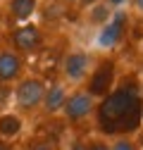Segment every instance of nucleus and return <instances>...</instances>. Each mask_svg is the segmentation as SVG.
<instances>
[{
	"label": "nucleus",
	"instance_id": "1",
	"mask_svg": "<svg viewBox=\"0 0 143 150\" xmlns=\"http://www.w3.org/2000/svg\"><path fill=\"white\" fill-rule=\"evenodd\" d=\"M143 124V81L136 74H124L115 88L96 103L93 126L100 138H124L141 134Z\"/></svg>",
	"mask_w": 143,
	"mask_h": 150
},
{
	"label": "nucleus",
	"instance_id": "2",
	"mask_svg": "<svg viewBox=\"0 0 143 150\" xmlns=\"http://www.w3.org/2000/svg\"><path fill=\"white\" fill-rule=\"evenodd\" d=\"M45 86H48V79L41 76V74H26L24 79H19L12 86L14 112H19L24 119L36 115V112L41 110V105H43Z\"/></svg>",
	"mask_w": 143,
	"mask_h": 150
},
{
	"label": "nucleus",
	"instance_id": "3",
	"mask_svg": "<svg viewBox=\"0 0 143 150\" xmlns=\"http://www.w3.org/2000/svg\"><path fill=\"white\" fill-rule=\"evenodd\" d=\"M117 79H119V62H117L115 55L107 52V55H100V57L96 60L91 74L86 76V81H84L81 88H84L91 98L100 100V98H105L107 93L115 88Z\"/></svg>",
	"mask_w": 143,
	"mask_h": 150
},
{
	"label": "nucleus",
	"instance_id": "4",
	"mask_svg": "<svg viewBox=\"0 0 143 150\" xmlns=\"http://www.w3.org/2000/svg\"><path fill=\"white\" fill-rule=\"evenodd\" d=\"M98 60V55H93L91 50L86 48H72V50H64V55L60 57V69H57V76L69 86H81L86 81V76L91 74L93 64Z\"/></svg>",
	"mask_w": 143,
	"mask_h": 150
},
{
	"label": "nucleus",
	"instance_id": "5",
	"mask_svg": "<svg viewBox=\"0 0 143 150\" xmlns=\"http://www.w3.org/2000/svg\"><path fill=\"white\" fill-rule=\"evenodd\" d=\"M7 48L14 50L22 57H31V55H38L45 48V33L36 22H26L19 26H12L7 31Z\"/></svg>",
	"mask_w": 143,
	"mask_h": 150
},
{
	"label": "nucleus",
	"instance_id": "6",
	"mask_svg": "<svg viewBox=\"0 0 143 150\" xmlns=\"http://www.w3.org/2000/svg\"><path fill=\"white\" fill-rule=\"evenodd\" d=\"M96 103H98L96 98H91L81 86H76V88H72V91L67 93V100H64V105H62V110H60V117H62L64 124H69V126L76 129V126H81L84 122L93 119Z\"/></svg>",
	"mask_w": 143,
	"mask_h": 150
},
{
	"label": "nucleus",
	"instance_id": "7",
	"mask_svg": "<svg viewBox=\"0 0 143 150\" xmlns=\"http://www.w3.org/2000/svg\"><path fill=\"white\" fill-rule=\"evenodd\" d=\"M131 31V12L129 10H112L110 19L98 29V48L115 50L119 48Z\"/></svg>",
	"mask_w": 143,
	"mask_h": 150
},
{
	"label": "nucleus",
	"instance_id": "8",
	"mask_svg": "<svg viewBox=\"0 0 143 150\" xmlns=\"http://www.w3.org/2000/svg\"><path fill=\"white\" fill-rule=\"evenodd\" d=\"M24 76H26V60L14 50H10L7 45H0V83L14 86Z\"/></svg>",
	"mask_w": 143,
	"mask_h": 150
},
{
	"label": "nucleus",
	"instance_id": "9",
	"mask_svg": "<svg viewBox=\"0 0 143 150\" xmlns=\"http://www.w3.org/2000/svg\"><path fill=\"white\" fill-rule=\"evenodd\" d=\"M67 93H69V86L57 76L48 79V86H45V96H43V105H41V112L45 117H57L60 110L67 100Z\"/></svg>",
	"mask_w": 143,
	"mask_h": 150
},
{
	"label": "nucleus",
	"instance_id": "10",
	"mask_svg": "<svg viewBox=\"0 0 143 150\" xmlns=\"http://www.w3.org/2000/svg\"><path fill=\"white\" fill-rule=\"evenodd\" d=\"M38 3L41 0H7V5H5V24H7V29L31 22L33 14L38 12Z\"/></svg>",
	"mask_w": 143,
	"mask_h": 150
},
{
	"label": "nucleus",
	"instance_id": "11",
	"mask_svg": "<svg viewBox=\"0 0 143 150\" xmlns=\"http://www.w3.org/2000/svg\"><path fill=\"white\" fill-rule=\"evenodd\" d=\"M24 126H26V119L19 115V112H14V110L0 112V138H3V141L14 143L17 138L22 136Z\"/></svg>",
	"mask_w": 143,
	"mask_h": 150
},
{
	"label": "nucleus",
	"instance_id": "12",
	"mask_svg": "<svg viewBox=\"0 0 143 150\" xmlns=\"http://www.w3.org/2000/svg\"><path fill=\"white\" fill-rule=\"evenodd\" d=\"M22 150H62V138L52 131H33L22 143Z\"/></svg>",
	"mask_w": 143,
	"mask_h": 150
},
{
	"label": "nucleus",
	"instance_id": "13",
	"mask_svg": "<svg viewBox=\"0 0 143 150\" xmlns=\"http://www.w3.org/2000/svg\"><path fill=\"white\" fill-rule=\"evenodd\" d=\"M110 14H112L110 7H107L105 3H98V5H93V7H88V10H86V24L100 29L107 19H110Z\"/></svg>",
	"mask_w": 143,
	"mask_h": 150
},
{
	"label": "nucleus",
	"instance_id": "14",
	"mask_svg": "<svg viewBox=\"0 0 143 150\" xmlns=\"http://www.w3.org/2000/svg\"><path fill=\"white\" fill-rule=\"evenodd\" d=\"M138 141L131 136H124V138H112L110 141V150H138Z\"/></svg>",
	"mask_w": 143,
	"mask_h": 150
},
{
	"label": "nucleus",
	"instance_id": "15",
	"mask_svg": "<svg viewBox=\"0 0 143 150\" xmlns=\"http://www.w3.org/2000/svg\"><path fill=\"white\" fill-rule=\"evenodd\" d=\"M84 145H86V150H110V141H107V138H100V136H88V138H84Z\"/></svg>",
	"mask_w": 143,
	"mask_h": 150
},
{
	"label": "nucleus",
	"instance_id": "16",
	"mask_svg": "<svg viewBox=\"0 0 143 150\" xmlns=\"http://www.w3.org/2000/svg\"><path fill=\"white\" fill-rule=\"evenodd\" d=\"M10 103H12V86H3L0 83V112L10 110Z\"/></svg>",
	"mask_w": 143,
	"mask_h": 150
},
{
	"label": "nucleus",
	"instance_id": "17",
	"mask_svg": "<svg viewBox=\"0 0 143 150\" xmlns=\"http://www.w3.org/2000/svg\"><path fill=\"white\" fill-rule=\"evenodd\" d=\"M103 3L110 7V10H127L129 5V0H103Z\"/></svg>",
	"mask_w": 143,
	"mask_h": 150
},
{
	"label": "nucleus",
	"instance_id": "18",
	"mask_svg": "<svg viewBox=\"0 0 143 150\" xmlns=\"http://www.w3.org/2000/svg\"><path fill=\"white\" fill-rule=\"evenodd\" d=\"M67 150H86V145H84V136H74V138L69 141Z\"/></svg>",
	"mask_w": 143,
	"mask_h": 150
},
{
	"label": "nucleus",
	"instance_id": "19",
	"mask_svg": "<svg viewBox=\"0 0 143 150\" xmlns=\"http://www.w3.org/2000/svg\"><path fill=\"white\" fill-rule=\"evenodd\" d=\"M98 3H103V0H79V3H76V10L86 12L88 7H93V5H98Z\"/></svg>",
	"mask_w": 143,
	"mask_h": 150
},
{
	"label": "nucleus",
	"instance_id": "20",
	"mask_svg": "<svg viewBox=\"0 0 143 150\" xmlns=\"http://www.w3.org/2000/svg\"><path fill=\"white\" fill-rule=\"evenodd\" d=\"M129 3H131V7H134L141 17H143V0H129Z\"/></svg>",
	"mask_w": 143,
	"mask_h": 150
},
{
	"label": "nucleus",
	"instance_id": "21",
	"mask_svg": "<svg viewBox=\"0 0 143 150\" xmlns=\"http://www.w3.org/2000/svg\"><path fill=\"white\" fill-rule=\"evenodd\" d=\"M0 150H17V145L10 143V141H3V138H0Z\"/></svg>",
	"mask_w": 143,
	"mask_h": 150
},
{
	"label": "nucleus",
	"instance_id": "22",
	"mask_svg": "<svg viewBox=\"0 0 143 150\" xmlns=\"http://www.w3.org/2000/svg\"><path fill=\"white\" fill-rule=\"evenodd\" d=\"M55 3H60L62 7H76V3H79V0H55Z\"/></svg>",
	"mask_w": 143,
	"mask_h": 150
},
{
	"label": "nucleus",
	"instance_id": "23",
	"mask_svg": "<svg viewBox=\"0 0 143 150\" xmlns=\"http://www.w3.org/2000/svg\"><path fill=\"white\" fill-rule=\"evenodd\" d=\"M141 131H143V124H141Z\"/></svg>",
	"mask_w": 143,
	"mask_h": 150
},
{
	"label": "nucleus",
	"instance_id": "24",
	"mask_svg": "<svg viewBox=\"0 0 143 150\" xmlns=\"http://www.w3.org/2000/svg\"><path fill=\"white\" fill-rule=\"evenodd\" d=\"M138 150H143V145H141V148H138Z\"/></svg>",
	"mask_w": 143,
	"mask_h": 150
}]
</instances>
